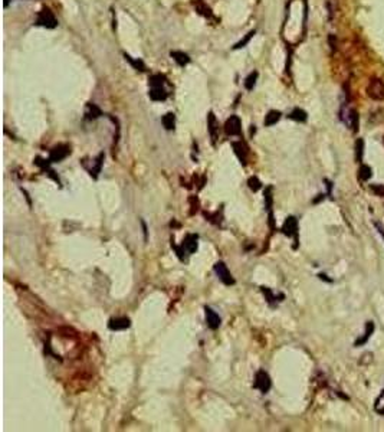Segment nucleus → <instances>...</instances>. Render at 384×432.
<instances>
[{
	"label": "nucleus",
	"mask_w": 384,
	"mask_h": 432,
	"mask_svg": "<svg viewBox=\"0 0 384 432\" xmlns=\"http://www.w3.org/2000/svg\"><path fill=\"white\" fill-rule=\"evenodd\" d=\"M170 56L179 64L180 67H186L190 62V56L181 51H171L170 52Z\"/></svg>",
	"instance_id": "6ab92c4d"
},
{
	"label": "nucleus",
	"mask_w": 384,
	"mask_h": 432,
	"mask_svg": "<svg viewBox=\"0 0 384 432\" xmlns=\"http://www.w3.org/2000/svg\"><path fill=\"white\" fill-rule=\"evenodd\" d=\"M248 186H249V189H251V190L257 192V190L262 187V183H260V180L256 178V176H252V178L248 179Z\"/></svg>",
	"instance_id": "c756f323"
},
{
	"label": "nucleus",
	"mask_w": 384,
	"mask_h": 432,
	"mask_svg": "<svg viewBox=\"0 0 384 432\" xmlns=\"http://www.w3.org/2000/svg\"><path fill=\"white\" fill-rule=\"evenodd\" d=\"M131 326V320L128 317H117V318H111L108 323V327L111 330H126Z\"/></svg>",
	"instance_id": "f8f14e48"
},
{
	"label": "nucleus",
	"mask_w": 384,
	"mask_h": 432,
	"mask_svg": "<svg viewBox=\"0 0 384 432\" xmlns=\"http://www.w3.org/2000/svg\"><path fill=\"white\" fill-rule=\"evenodd\" d=\"M281 111H277V110H271L268 114H266V117H265V126L266 127H271V126H275L279 120H281Z\"/></svg>",
	"instance_id": "f3484780"
},
{
	"label": "nucleus",
	"mask_w": 384,
	"mask_h": 432,
	"mask_svg": "<svg viewBox=\"0 0 384 432\" xmlns=\"http://www.w3.org/2000/svg\"><path fill=\"white\" fill-rule=\"evenodd\" d=\"M36 25L46 27V29H55L58 26V21H56V18H55V15H53L51 9L43 7L36 16Z\"/></svg>",
	"instance_id": "7ed1b4c3"
},
{
	"label": "nucleus",
	"mask_w": 384,
	"mask_h": 432,
	"mask_svg": "<svg viewBox=\"0 0 384 432\" xmlns=\"http://www.w3.org/2000/svg\"><path fill=\"white\" fill-rule=\"evenodd\" d=\"M373 172H371V167H368L367 164H361L359 169V179L360 180H368L371 178Z\"/></svg>",
	"instance_id": "a878e982"
},
{
	"label": "nucleus",
	"mask_w": 384,
	"mask_h": 432,
	"mask_svg": "<svg viewBox=\"0 0 384 432\" xmlns=\"http://www.w3.org/2000/svg\"><path fill=\"white\" fill-rule=\"evenodd\" d=\"M104 153H100V156L95 159V164L88 170L89 172V175L92 176V178H98V175H100V172H101V167H103V163H104Z\"/></svg>",
	"instance_id": "aec40b11"
},
{
	"label": "nucleus",
	"mask_w": 384,
	"mask_h": 432,
	"mask_svg": "<svg viewBox=\"0 0 384 432\" xmlns=\"http://www.w3.org/2000/svg\"><path fill=\"white\" fill-rule=\"evenodd\" d=\"M257 76H259L257 71H254V72H251L249 75L246 76V79H245V88H246L248 91H252V90L255 88Z\"/></svg>",
	"instance_id": "5701e85b"
},
{
	"label": "nucleus",
	"mask_w": 384,
	"mask_h": 432,
	"mask_svg": "<svg viewBox=\"0 0 384 432\" xmlns=\"http://www.w3.org/2000/svg\"><path fill=\"white\" fill-rule=\"evenodd\" d=\"M342 120L345 121V124L348 127H351L353 131H357V127H359V115H357V111L356 110H348L345 115H342Z\"/></svg>",
	"instance_id": "4468645a"
},
{
	"label": "nucleus",
	"mask_w": 384,
	"mask_h": 432,
	"mask_svg": "<svg viewBox=\"0 0 384 432\" xmlns=\"http://www.w3.org/2000/svg\"><path fill=\"white\" fill-rule=\"evenodd\" d=\"M69 154H71V146H68V144H58V146H55L51 150L49 161L51 163H59V161L65 160Z\"/></svg>",
	"instance_id": "39448f33"
},
{
	"label": "nucleus",
	"mask_w": 384,
	"mask_h": 432,
	"mask_svg": "<svg viewBox=\"0 0 384 432\" xmlns=\"http://www.w3.org/2000/svg\"><path fill=\"white\" fill-rule=\"evenodd\" d=\"M367 95L374 100V101H383L384 100V81L379 79V78H373L370 79V82L367 84V90H365Z\"/></svg>",
	"instance_id": "f03ea898"
},
{
	"label": "nucleus",
	"mask_w": 384,
	"mask_h": 432,
	"mask_svg": "<svg viewBox=\"0 0 384 432\" xmlns=\"http://www.w3.org/2000/svg\"><path fill=\"white\" fill-rule=\"evenodd\" d=\"M371 192H374L377 196H384V186L383 184H371L370 186Z\"/></svg>",
	"instance_id": "473e14b6"
},
{
	"label": "nucleus",
	"mask_w": 384,
	"mask_h": 432,
	"mask_svg": "<svg viewBox=\"0 0 384 432\" xmlns=\"http://www.w3.org/2000/svg\"><path fill=\"white\" fill-rule=\"evenodd\" d=\"M101 115H103V111L95 104H92V102L86 104V108H85V118L86 120H95Z\"/></svg>",
	"instance_id": "2eb2a0df"
},
{
	"label": "nucleus",
	"mask_w": 384,
	"mask_h": 432,
	"mask_svg": "<svg viewBox=\"0 0 384 432\" xmlns=\"http://www.w3.org/2000/svg\"><path fill=\"white\" fill-rule=\"evenodd\" d=\"M232 147H233V150H235V154L237 156V159L243 163V164H246V159H248V146L243 143V141H233L232 143Z\"/></svg>",
	"instance_id": "ddd939ff"
},
{
	"label": "nucleus",
	"mask_w": 384,
	"mask_h": 432,
	"mask_svg": "<svg viewBox=\"0 0 384 432\" xmlns=\"http://www.w3.org/2000/svg\"><path fill=\"white\" fill-rule=\"evenodd\" d=\"M189 202H190V207H192L190 215H194V213L197 212V209H199V201H197L196 196H192V198L189 199Z\"/></svg>",
	"instance_id": "7c9ffc66"
},
{
	"label": "nucleus",
	"mask_w": 384,
	"mask_h": 432,
	"mask_svg": "<svg viewBox=\"0 0 384 432\" xmlns=\"http://www.w3.org/2000/svg\"><path fill=\"white\" fill-rule=\"evenodd\" d=\"M374 410L380 415H384V390L377 396L376 402H374Z\"/></svg>",
	"instance_id": "bb28decb"
},
{
	"label": "nucleus",
	"mask_w": 384,
	"mask_h": 432,
	"mask_svg": "<svg viewBox=\"0 0 384 432\" xmlns=\"http://www.w3.org/2000/svg\"><path fill=\"white\" fill-rule=\"evenodd\" d=\"M199 236L196 233H187L184 241H183V248L189 252V254H194L197 251V247H199Z\"/></svg>",
	"instance_id": "9b49d317"
},
{
	"label": "nucleus",
	"mask_w": 384,
	"mask_h": 432,
	"mask_svg": "<svg viewBox=\"0 0 384 432\" xmlns=\"http://www.w3.org/2000/svg\"><path fill=\"white\" fill-rule=\"evenodd\" d=\"M207 130H209V134L212 137V141L216 143V140L219 137V123H217L216 115H214L213 111H210L209 115H207Z\"/></svg>",
	"instance_id": "1a4fd4ad"
},
{
	"label": "nucleus",
	"mask_w": 384,
	"mask_h": 432,
	"mask_svg": "<svg viewBox=\"0 0 384 432\" xmlns=\"http://www.w3.org/2000/svg\"><path fill=\"white\" fill-rule=\"evenodd\" d=\"M206 311V321H207V326L212 329V330H217L220 327V323H222V318L219 317V314L216 311H213L210 307H205Z\"/></svg>",
	"instance_id": "9d476101"
},
{
	"label": "nucleus",
	"mask_w": 384,
	"mask_h": 432,
	"mask_svg": "<svg viewBox=\"0 0 384 432\" xmlns=\"http://www.w3.org/2000/svg\"><path fill=\"white\" fill-rule=\"evenodd\" d=\"M271 378H269V375L265 372V370H257L256 372V376H255V383H254V386H255L256 389H259L262 393H268L269 392V389H271Z\"/></svg>",
	"instance_id": "0eeeda50"
},
{
	"label": "nucleus",
	"mask_w": 384,
	"mask_h": 432,
	"mask_svg": "<svg viewBox=\"0 0 384 432\" xmlns=\"http://www.w3.org/2000/svg\"><path fill=\"white\" fill-rule=\"evenodd\" d=\"M272 186H268L266 189H265V206H266V209L271 212L272 210V201H274V198H272Z\"/></svg>",
	"instance_id": "cd10ccee"
},
{
	"label": "nucleus",
	"mask_w": 384,
	"mask_h": 432,
	"mask_svg": "<svg viewBox=\"0 0 384 432\" xmlns=\"http://www.w3.org/2000/svg\"><path fill=\"white\" fill-rule=\"evenodd\" d=\"M194 7H196V12L199 13V15H202V16H205V18H213V12H212V9L206 4L203 0H196L194 3Z\"/></svg>",
	"instance_id": "dca6fc26"
},
{
	"label": "nucleus",
	"mask_w": 384,
	"mask_h": 432,
	"mask_svg": "<svg viewBox=\"0 0 384 432\" xmlns=\"http://www.w3.org/2000/svg\"><path fill=\"white\" fill-rule=\"evenodd\" d=\"M161 123L166 130H174L176 127V115L173 113H167L166 115H163Z\"/></svg>",
	"instance_id": "4be33fe9"
},
{
	"label": "nucleus",
	"mask_w": 384,
	"mask_h": 432,
	"mask_svg": "<svg viewBox=\"0 0 384 432\" xmlns=\"http://www.w3.org/2000/svg\"><path fill=\"white\" fill-rule=\"evenodd\" d=\"M373 331H374V323H373V321H367V324H365V331H364L363 337H360L359 340L356 341V347H360V346H363L364 343H367V340L370 339V336L373 334Z\"/></svg>",
	"instance_id": "a211bd4d"
},
{
	"label": "nucleus",
	"mask_w": 384,
	"mask_h": 432,
	"mask_svg": "<svg viewBox=\"0 0 384 432\" xmlns=\"http://www.w3.org/2000/svg\"><path fill=\"white\" fill-rule=\"evenodd\" d=\"M363 153H364V141H363V138H359L356 141V160L359 163L363 160Z\"/></svg>",
	"instance_id": "c85d7f7f"
},
{
	"label": "nucleus",
	"mask_w": 384,
	"mask_h": 432,
	"mask_svg": "<svg viewBox=\"0 0 384 432\" xmlns=\"http://www.w3.org/2000/svg\"><path fill=\"white\" fill-rule=\"evenodd\" d=\"M282 232L286 236H294V239H295V248H297V245H298V221H297L295 216L286 218V221L282 225Z\"/></svg>",
	"instance_id": "423d86ee"
},
{
	"label": "nucleus",
	"mask_w": 384,
	"mask_h": 432,
	"mask_svg": "<svg viewBox=\"0 0 384 432\" xmlns=\"http://www.w3.org/2000/svg\"><path fill=\"white\" fill-rule=\"evenodd\" d=\"M289 118H291V120H294V121L304 123V121H307L308 115H307V113H305L302 108H294V110L291 111V114H289Z\"/></svg>",
	"instance_id": "412c9836"
},
{
	"label": "nucleus",
	"mask_w": 384,
	"mask_h": 432,
	"mask_svg": "<svg viewBox=\"0 0 384 432\" xmlns=\"http://www.w3.org/2000/svg\"><path fill=\"white\" fill-rule=\"evenodd\" d=\"M262 293L265 294V297H266V300H268V303H272L274 300H277V297L272 294V291L268 288V287H262Z\"/></svg>",
	"instance_id": "2f4dec72"
},
{
	"label": "nucleus",
	"mask_w": 384,
	"mask_h": 432,
	"mask_svg": "<svg viewBox=\"0 0 384 432\" xmlns=\"http://www.w3.org/2000/svg\"><path fill=\"white\" fill-rule=\"evenodd\" d=\"M124 58H126V61H128L137 71H146V65H144V62L141 59H134V58H131L127 53H124Z\"/></svg>",
	"instance_id": "393cba45"
},
{
	"label": "nucleus",
	"mask_w": 384,
	"mask_h": 432,
	"mask_svg": "<svg viewBox=\"0 0 384 432\" xmlns=\"http://www.w3.org/2000/svg\"><path fill=\"white\" fill-rule=\"evenodd\" d=\"M213 270H214V273H216V275L219 277V280L222 281L225 285H233L235 284V278L232 277L231 271L228 270V267H226V264L225 262H216L214 264V267H213Z\"/></svg>",
	"instance_id": "20e7f679"
},
{
	"label": "nucleus",
	"mask_w": 384,
	"mask_h": 432,
	"mask_svg": "<svg viewBox=\"0 0 384 432\" xmlns=\"http://www.w3.org/2000/svg\"><path fill=\"white\" fill-rule=\"evenodd\" d=\"M167 79L161 74L150 76V98L153 101H166L169 97V91L166 90Z\"/></svg>",
	"instance_id": "f257e3e1"
},
{
	"label": "nucleus",
	"mask_w": 384,
	"mask_h": 432,
	"mask_svg": "<svg viewBox=\"0 0 384 432\" xmlns=\"http://www.w3.org/2000/svg\"><path fill=\"white\" fill-rule=\"evenodd\" d=\"M255 33H256L255 29H254V30H251V32H248V33L245 35V38H243V39H240V41H239V42H237V44L233 46V49H240V48H245V46L249 44V41H251L254 36H255Z\"/></svg>",
	"instance_id": "b1692460"
},
{
	"label": "nucleus",
	"mask_w": 384,
	"mask_h": 432,
	"mask_svg": "<svg viewBox=\"0 0 384 432\" xmlns=\"http://www.w3.org/2000/svg\"><path fill=\"white\" fill-rule=\"evenodd\" d=\"M225 131L228 136H240L242 134V121L237 115H231L225 123Z\"/></svg>",
	"instance_id": "6e6552de"
}]
</instances>
